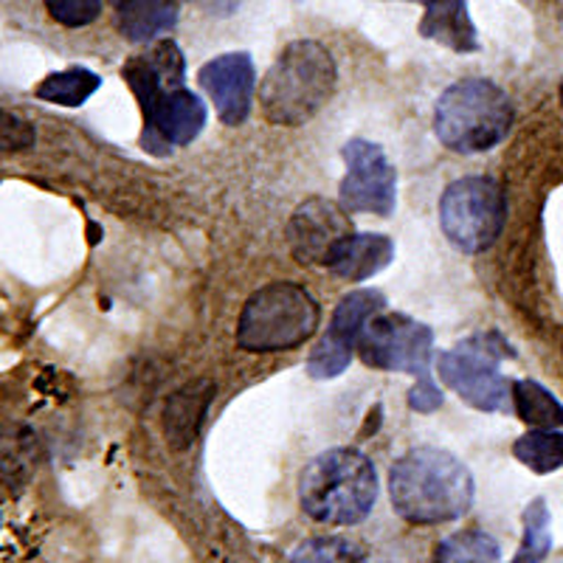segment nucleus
<instances>
[{
  "label": "nucleus",
  "instance_id": "nucleus-16",
  "mask_svg": "<svg viewBox=\"0 0 563 563\" xmlns=\"http://www.w3.org/2000/svg\"><path fill=\"white\" fill-rule=\"evenodd\" d=\"M175 0H130L119 9V29L133 43H147L175 26Z\"/></svg>",
  "mask_w": 563,
  "mask_h": 563
},
{
  "label": "nucleus",
  "instance_id": "nucleus-3",
  "mask_svg": "<svg viewBox=\"0 0 563 563\" xmlns=\"http://www.w3.org/2000/svg\"><path fill=\"white\" fill-rule=\"evenodd\" d=\"M378 499V474L369 456L333 449L308 462L299 476L301 510L319 525L350 527L369 516Z\"/></svg>",
  "mask_w": 563,
  "mask_h": 563
},
{
  "label": "nucleus",
  "instance_id": "nucleus-14",
  "mask_svg": "<svg viewBox=\"0 0 563 563\" xmlns=\"http://www.w3.org/2000/svg\"><path fill=\"white\" fill-rule=\"evenodd\" d=\"M395 260V243L386 234H350L335 249L327 268L350 282L372 279Z\"/></svg>",
  "mask_w": 563,
  "mask_h": 563
},
{
  "label": "nucleus",
  "instance_id": "nucleus-18",
  "mask_svg": "<svg viewBox=\"0 0 563 563\" xmlns=\"http://www.w3.org/2000/svg\"><path fill=\"white\" fill-rule=\"evenodd\" d=\"M102 85V79L88 68H68L52 74L48 79L37 85V99L52 104H63V108H77L85 99L93 97Z\"/></svg>",
  "mask_w": 563,
  "mask_h": 563
},
{
  "label": "nucleus",
  "instance_id": "nucleus-6",
  "mask_svg": "<svg viewBox=\"0 0 563 563\" xmlns=\"http://www.w3.org/2000/svg\"><path fill=\"white\" fill-rule=\"evenodd\" d=\"M313 296L294 282H271L245 301L238 344L245 352H285L301 346L319 327Z\"/></svg>",
  "mask_w": 563,
  "mask_h": 563
},
{
  "label": "nucleus",
  "instance_id": "nucleus-26",
  "mask_svg": "<svg viewBox=\"0 0 563 563\" xmlns=\"http://www.w3.org/2000/svg\"><path fill=\"white\" fill-rule=\"evenodd\" d=\"M561 102H563V85H561Z\"/></svg>",
  "mask_w": 563,
  "mask_h": 563
},
{
  "label": "nucleus",
  "instance_id": "nucleus-21",
  "mask_svg": "<svg viewBox=\"0 0 563 563\" xmlns=\"http://www.w3.org/2000/svg\"><path fill=\"white\" fill-rule=\"evenodd\" d=\"M290 563H366V552L350 538H310L301 547H296Z\"/></svg>",
  "mask_w": 563,
  "mask_h": 563
},
{
  "label": "nucleus",
  "instance_id": "nucleus-1",
  "mask_svg": "<svg viewBox=\"0 0 563 563\" xmlns=\"http://www.w3.org/2000/svg\"><path fill=\"white\" fill-rule=\"evenodd\" d=\"M124 79L144 110L150 144L186 147L206 128V104L184 88V57L173 40H161L144 57L124 65Z\"/></svg>",
  "mask_w": 563,
  "mask_h": 563
},
{
  "label": "nucleus",
  "instance_id": "nucleus-24",
  "mask_svg": "<svg viewBox=\"0 0 563 563\" xmlns=\"http://www.w3.org/2000/svg\"><path fill=\"white\" fill-rule=\"evenodd\" d=\"M411 409L417 411H431L442 404V395L437 391V386L431 380H420V384L411 389Z\"/></svg>",
  "mask_w": 563,
  "mask_h": 563
},
{
  "label": "nucleus",
  "instance_id": "nucleus-20",
  "mask_svg": "<svg viewBox=\"0 0 563 563\" xmlns=\"http://www.w3.org/2000/svg\"><path fill=\"white\" fill-rule=\"evenodd\" d=\"M434 563H499V544L482 530L454 532L437 547Z\"/></svg>",
  "mask_w": 563,
  "mask_h": 563
},
{
  "label": "nucleus",
  "instance_id": "nucleus-22",
  "mask_svg": "<svg viewBox=\"0 0 563 563\" xmlns=\"http://www.w3.org/2000/svg\"><path fill=\"white\" fill-rule=\"evenodd\" d=\"M550 544V512H547L544 501L536 499L525 512V541H521L512 563H538L547 555Z\"/></svg>",
  "mask_w": 563,
  "mask_h": 563
},
{
  "label": "nucleus",
  "instance_id": "nucleus-17",
  "mask_svg": "<svg viewBox=\"0 0 563 563\" xmlns=\"http://www.w3.org/2000/svg\"><path fill=\"white\" fill-rule=\"evenodd\" d=\"M512 411L536 429H558L563 426V406L536 380L512 384Z\"/></svg>",
  "mask_w": 563,
  "mask_h": 563
},
{
  "label": "nucleus",
  "instance_id": "nucleus-23",
  "mask_svg": "<svg viewBox=\"0 0 563 563\" xmlns=\"http://www.w3.org/2000/svg\"><path fill=\"white\" fill-rule=\"evenodd\" d=\"M45 9L63 26H88L102 12V0H45Z\"/></svg>",
  "mask_w": 563,
  "mask_h": 563
},
{
  "label": "nucleus",
  "instance_id": "nucleus-8",
  "mask_svg": "<svg viewBox=\"0 0 563 563\" xmlns=\"http://www.w3.org/2000/svg\"><path fill=\"white\" fill-rule=\"evenodd\" d=\"M507 220V198L499 180L471 175L445 189L440 223L451 245L465 254H482L499 240Z\"/></svg>",
  "mask_w": 563,
  "mask_h": 563
},
{
  "label": "nucleus",
  "instance_id": "nucleus-15",
  "mask_svg": "<svg viewBox=\"0 0 563 563\" xmlns=\"http://www.w3.org/2000/svg\"><path fill=\"white\" fill-rule=\"evenodd\" d=\"M426 7V18L420 23V34L437 43L449 45L454 52H476V29L467 18L465 0H420Z\"/></svg>",
  "mask_w": 563,
  "mask_h": 563
},
{
  "label": "nucleus",
  "instance_id": "nucleus-9",
  "mask_svg": "<svg viewBox=\"0 0 563 563\" xmlns=\"http://www.w3.org/2000/svg\"><path fill=\"white\" fill-rule=\"evenodd\" d=\"M434 333L431 327L409 319V316H375L361 330L358 352L366 366L386 372H406L411 378H429V361Z\"/></svg>",
  "mask_w": 563,
  "mask_h": 563
},
{
  "label": "nucleus",
  "instance_id": "nucleus-10",
  "mask_svg": "<svg viewBox=\"0 0 563 563\" xmlns=\"http://www.w3.org/2000/svg\"><path fill=\"white\" fill-rule=\"evenodd\" d=\"M346 175L341 180V206L346 211H366L389 218L397 203V173L378 144L364 139L346 141Z\"/></svg>",
  "mask_w": 563,
  "mask_h": 563
},
{
  "label": "nucleus",
  "instance_id": "nucleus-5",
  "mask_svg": "<svg viewBox=\"0 0 563 563\" xmlns=\"http://www.w3.org/2000/svg\"><path fill=\"white\" fill-rule=\"evenodd\" d=\"M510 128V97L490 79H462L451 85L434 108L437 139L462 155L499 147Z\"/></svg>",
  "mask_w": 563,
  "mask_h": 563
},
{
  "label": "nucleus",
  "instance_id": "nucleus-19",
  "mask_svg": "<svg viewBox=\"0 0 563 563\" xmlns=\"http://www.w3.org/2000/svg\"><path fill=\"white\" fill-rule=\"evenodd\" d=\"M512 454L536 474H550L563 465V434L555 429H536L512 445Z\"/></svg>",
  "mask_w": 563,
  "mask_h": 563
},
{
  "label": "nucleus",
  "instance_id": "nucleus-4",
  "mask_svg": "<svg viewBox=\"0 0 563 563\" xmlns=\"http://www.w3.org/2000/svg\"><path fill=\"white\" fill-rule=\"evenodd\" d=\"M335 63L313 40L290 43L260 85V104L271 124L299 128L333 97Z\"/></svg>",
  "mask_w": 563,
  "mask_h": 563
},
{
  "label": "nucleus",
  "instance_id": "nucleus-2",
  "mask_svg": "<svg viewBox=\"0 0 563 563\" xmlns=\"http://www.w3.org/2000/svg\"><path fill=\"white\" fill-rule=\"evenodd\" d=\"M389 496L397 516L411 525H445L474 501V476L449 451L415 449L391 465Z\"/></svg>",
  "mask_w": 563,
  "mask_h": 563
},
{
  "label": "nucleus",
  "instance_id": "nucleus-12",
  "mask_svg": "<svg viewBox=\"0 0 563 563\" xmlns=\"http://www.w3.org/2000/svg\"><path fill=\"white\" fill-rule=\"evenodd\" d=\"M350 211L341 203L324 198H310L294 211L288 225L290 251L305 265H330L335 249L344 243L352 231Z\"/></svg>",
  "mask_w": 563,
  "mask_h": 563
},
{
  "label": "nucleus",
  "instance_id": "nucleus-11",
  "mask_svg": "<svg viewBox=\"0 0 563 563\" xmlns=\"http://www.w3.org/2000/svg\"><path fill=\"white\" fill-rule=\"evenodd\" d=\"M384 310V296L378 290H352L344 299L339 301L330 327H327L324 339L316 344L310 352L308 372L316 380H330L339 378L341 372L350 366L352 346H358L361 330L366 321Z\"/></svg>",
  "mask_w": 563,
  "mask_h": 563
},
{
  "label": "nucleus",
  "instance_id": "nucleus-7",
  "mask_svg": "<svg viewBox=\"0 0 563 563\" xmlns=\"http://www.w3.org/2000/svg\"><path fill=\"white\" fill-rule=\"evenodd\" d=\"M507 344L499 335H476L454 350L440 352L437 375L451 391L479 411H510L512 384L499 372L507 358Z\"/></svg>",
  "mask_w": 563,
  "mask_h": 563
},
{
  "label": "nucleus",
  "instance_id": "nucleus-25",
  "mask_svg": "<svg viewBox=\"0 0 563 563\" xmlns=\"http://www.w3.org/2000/svg\"><path fill=\"white\" fill-rule=\"evenodd\" d=\"M110 3H113V7H115V9H122V7H124V3H130V0H110Z\"/></svg>",
  "mask_w": 563,
  "mask_h": 563
},
{
  "label": "nucleus",
  "instance_id": "nucleus-13",
  "mask_svg": "<svg viewBox=\"0 0 563 563\" xmlns=\"http://www.w3.org/2000/svg\"><path fill=\"white\" fill-rule=\"evenodd\" d=\"M200 85L214 102L220 122L229 128H238L249 119L251 104H254L256 74L249 54H223L206 63L198 74Z\"/></svg>",
  "mask_w": 563,
  "mask_h": 563
}]
</instances>
